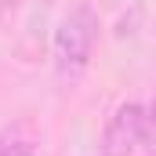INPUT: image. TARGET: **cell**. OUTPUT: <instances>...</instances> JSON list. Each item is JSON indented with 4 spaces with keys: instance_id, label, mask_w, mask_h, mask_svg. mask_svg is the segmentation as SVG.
<instances>
[{
    "instance_id": "cell-1",
    "label": "cell",
    "mask_w": 156,
    "mask_h": 156,
    "mask_svg": "<svg viewBox=\"0 0 156 156\" xmlns=\"http://www.w3.org/2000/svg\"><path fill=\"white\" fill-rule=\"evenodd\" d=\"M94 44H98V11L80 0L73 4L58 26H55V40H51V55H55V73L62 83H73L87 73L91 66V55H94Z\"/></svg>"
},
{
    "instance_id": "cell-2",
    "label": "cell",
    "mask_w": 156,
    "mask_h": 156,
    "mask_svg": "<svg viewBox=\"0 0 156 156\" xmlns=\"http://www.w3.org/2000/svg\"><path fill=\"white\" fill-rule=\"evenodd\" d=\"M149 134V105L142 102H120L113 116L105 120L102 142H98V156H134L138 145Z\"/></svg>"
},
{
    "instance_id": "cell-3",
    "label": "cell",
    "mask_w": 156,
    "mask_h": 156,
    "mask_svg": "<svg viewBox=\"0 0 156 156\" xmlns=\"http://www.w3.org/2000/svg\"><path fill=\"white\" fill-rule=\"evenodd\" d=\"M40 131L29 120H11L0 131V156H37Z\"/></svg>"
},
{
    "instance_id": "cell-4",
    "label": "cell",
    "mask_w": 156,
    "mask_h": 156,
    "mask_svg": "<svg viewBox=\"0 0 156 156\" xmlns=\"http://www.w3.org/2000/svg\"><path fill=\"white\" fill-rule=\"evenodd\" d=\"M15 4H18V0H0V7H15Z\"/></svg>"
}]
</instances>
